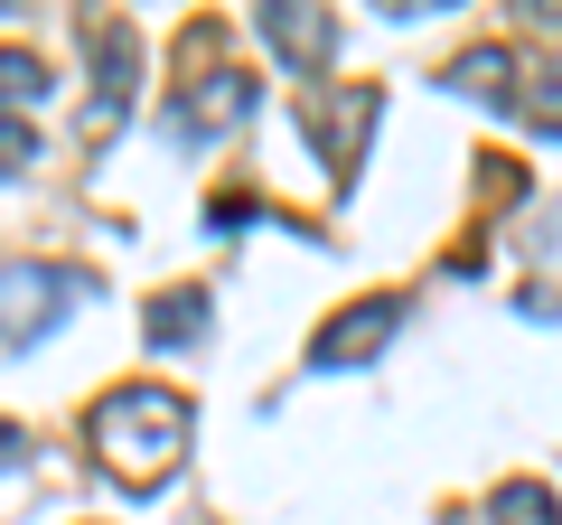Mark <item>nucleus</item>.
<instances>
[{
  "label": "nucleus",
  "instance_id": "obj_1",
  "mask_svg": "<svg viewBox=\"0 0 562 525\" xmlns=\"http://www.w3.org/2000/svg\"><path fill=\"white\" fill-rule=\"evenodd\" d=\"M85 432H94V460L113 469L122 488H160L169 469L188 460V404L169 384H122V394H103Z\"/></svg>",
  "mask_w": 562,
  "mask_h": 525
},
{
  "label": "nucleus",
  "instance_id": "obj_2",
  "mask_svg": "<svg viewBox=\"0 0 562 525\" xmlns=\"http://www.w3.org/2000/svg\"><path fill=\"white\" fill-rule=\"evenodd\" d=\"M254 29H262V47H272L291 76H319V66H338V10H310V0H262Z\"/></svg>",
  "mask_w": 562,
  "mask_h": 525
},
{
  "label": "nucleus",
  "instance_id": "obj_3",
  "mask_svg": "<svg viewBox=\"0 0 562 525\" xmlns=\"http://www.w3.org/2000/svg\"><path fill=\"white\" fill-rule=\"evenodd\" d=\"M403 328V301L394 291H375V301H357L347 320H328L319 338H310V366L319 376H338V366H366V357H384V338Z\"/></svg>",
  "mask_w": 562,
  "mask_h": 525
},
{
  "label": "nucleus",
  "instance_id": "obj_4",
  "mask_svg": "<svg viewBox=\"0 0 562 525\" xmlns=\"http://www.w3.org/2000/svg\"><path fill=\"white\" fill-rule=\"evenodd\" d=\"M254 94H262L254 76H235V66H216V76H198V85L179 94V113H169V132H179V142H216V132H235V122L254 113Z\"/></svg>",
  "mask_w": 562,
  "mask_h": 525
},
{
  "label": "nucleus",
  "instance_id": "obj_5",
  "mask_svg": "<svg viewBox=\"0 0 562 525\" xmlns=\"http://www.w3.org/2000/svg\"><path fill=\"white\" fill-rule=\"evenodd\" d=\"M66 272L57 262H10V357H29V338L57 328V301H66Z\"/></svg>",
  "mask_w": 562,
  "mask_h": 525
},
{
  "label": "nucleus",
  "instance_id": "obj_6",
  "mask_svg": "<svg viewBox=\"0 0 562 525\" xmlns=\"http://www.w3.org/2000/svg\"><path fill=\"white\" fill-rule=\"evenodd\" d=\"M375 113H384L375 85H347V113H310V132H319V150H328V169H338V188L357 179V150H366V132H375Z\"/></svg>",
  "mask_w": 562,
  "mask_h": 525
},
{
  "label": "nucleus",
  "instance_id": "obj_7",
  "mask_svg": "<svg viewBox=\"0 0 562 525\" xmlns=\"http://www.w3.org/2000/svg\"><path fill=\"white\" fill-rule=\"evenodd\" d=\"M85 38H94V76H103V94H94V132H113L122 113H132V66H140V38L132 29H85Z\"/></svg>",
  "mask_w": 562,
  "mask_h": 525
},
{
  "label": "nucleus",
  "instance_id": "obj_8",
  "mask_svg": "<svg viewBox=\"0 0 562 525\" xmlns=\"http://www.w3.org/2000/svg\"><path fill=\"white\" fill-rule=\"evenodd\" d=\"M450 85H460V94H487V103H525V94H516V47H506V38L469 47V57L450 66Z\"/></svg>",
  "mask_w": 562,
  "mask_h": 525
},
{
  "label": "nucleus",
  "instance_id": "obj_9",
  "mask_svg": "<svg viewBox=\"0 0 562 525\" xmlns=\"http://www.w3.org/2000/svg\"><path fill=\"white\" fill-rule=\"evenodd\" d=\"M140 338L150 347H198L206 338V291H160L150 320H140Z\"/></svg>",
  "mask_w": 562,
  "mask_h": 525
},
{
  "label": "nucleus",
  "instance_id": "obj_10",
  "mask_svg": "<svg viewBox=\"0 0 562 525\" xmlns=\"http://www.w3.org/2000/svg\"><path fill=\"white\" fill-rule=\"evenodd\" d=\"M487 525H562V498L543 479H506L497 498H487Z\"/></svg>",
  "mask_w": 562,
  "mask_h": 525
},
{
  "label": "nucleus",
  "instance_id": "obj_11",
  "mask_svg": "<svg viewBox=\"0 0 562 525\" xmlns=\"http://www.w3.org/2000/svg\"><path fill=\"white\" fill-rule=\"evenodd\" d=\"M516 113H525V122H535L543 142H562V66H553V76H543V85H535V94H525V103H516Z\"/></svg>",
  "mask_w": 562,
  "mask_h": 525
},
{
  "label": "nucleus",
  "instance_id": "obj_12",
  "mask_svg": "<svg viewBox=\"0 0 562 525\" xmlns=\"http://www.w3.org/2000/svg\"><path fill=\"white\" fill-rule=\"evenodd\" d=\"M38 94H47V66L29 47H10V103H38Z\"/></svg>",
  "mask_w": 562,
  "mask_h": 525
}]
</instances>
